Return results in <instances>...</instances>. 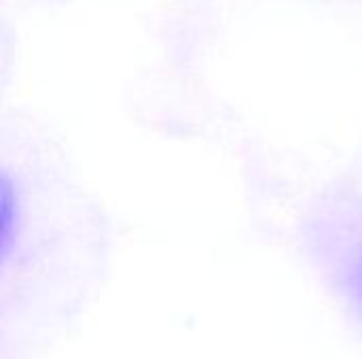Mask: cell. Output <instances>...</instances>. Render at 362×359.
Here are the masks:
<instances>
[{
	"mask_svg": "<svg viewBox=\"0 0 362 359\" xmlns=\"http://www.w3.org/2000/svg\"><path fill=\"white\" fill-rule=\"evenodd\" d=\"M17 220V190L13 180L0 169V254L11 241Z\"/></svg>",
	"mask_w": 362,
	"mask_h": 359,
	"instance_id": "obj_1",
	"label": "cell"
}]
</instances>
